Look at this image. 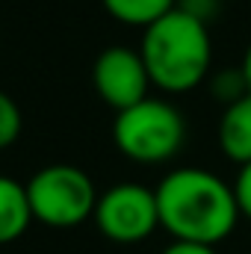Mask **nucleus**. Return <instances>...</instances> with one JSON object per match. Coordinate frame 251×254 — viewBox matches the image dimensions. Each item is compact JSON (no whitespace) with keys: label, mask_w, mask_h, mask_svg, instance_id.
<instances>
[{"label":"nucleus","mask_w":251,"mask_h":254,"mask_svg":"<svg viewBox=\"0 0 251 254\" xmlns=\"http://www.w3.org/2000/svg\"><path fill=\"white\" fill-rule=\"evenodd\" d=\"M160 228L178 243L219 246L228 240L240 222V204L234 184H225L207 169H175L157 184Z\"/></svg>","instance_id":"obj_1"},{"label":"nucleus","mask_w":251,"mask_h":254,"mask_svg":"<svg viewBox=\"0 0 251 254\" xmlns=\"http://www.w3.org/2000/svg\"><path fill=\"white\" fill-rule=\"evenodd\" d=\"M139 54L160 92L184 95L201 86L213 65L210 24L175 6L157 24L142 30Z\"/></svg>","instance_id":"obj_2"},{"label":"nucleus","mask_w":251,"mask_h":254,"mask_svg":"<svg viewBox=\"0 0 251 254\" xmlns=\"http://www.w3.org/2000/svg\"><path fill=\"white\" fill-rule=\"evenodd\" d=\"M113 142L127 160L139 166L169 163L187 142V122L175 104L148 95L145 101L116 113Z\"/></svg>","instance_id":"obj_3"},{"label":"nucleus","mask_w":251,"mask_h":254,"mask_svg":"<svg viewBox=\"0 0 251 254\" xmlns=\"http://www.w3.org/2000/svg\"><path fill=\"white\" fill-rule=\"evenodd\" d=\"M33 219L45 228H77L95 216L98 190L92 178L71 163H51L27 181Z\"/></svg>","instance_id":"obj_4"},{"label":"nucleus","mask_w":251,"mask_h":254,"mask_svg":"<svg viewBox=\"0 0 251 254\" xmlns=\"http://www.w3.org/2000/svg\"><path fill=\"white\" fill-rule=\"evenodd\" d=\"M92 219L110 243L136 246L160 228L157 192L133 181L116 184L98 195V207Z\"/></svg>","instance_id":"obj_5"},{"label":"nucleus","mask_w":251,"mask_h":254,"mask_svg":"<svg viewBox=\"0 0 251 254\" xmlns=\"http://www.w3.org/2000/svg\"><path fill=\"white\" fill-rule=\"evenodd\" d=\"M92 83H95L98 98L107 107H113L116 113L145 101L148 89L154 86L142 54L133 48H122V45L98 54V60L92 65Z\"/></svg>","instance_id":"obj_6"},{"label":"nucleus","mask_w":251,"mask_h":254,"mask_svg":"<svg viewBox=\"0 0 251 254\" xmlns=\"http://www.w3.org/2000/svg\"><path fill=\"white\" fill-rule=\"evenodd\" d=\"M216 136H219L222 154L231 163H237V166L251 163V95L225 107Z\"/></svg>","instance_id":"obj_7"},{"label":"nucleus","mask_w":251,"mask_h":254,"mask_svg":"<svg viewBox=\"0 0 251 254\" xmlns=\"http://www.w3.org/2000/svg\"><path fill=\"white\" fill-rule=\"evenodd\" d=\"M33 219L30 198H27V184L0 175V246H9L27 234Z\"/></svg>","instance_id":"obj_8"},{"label":"nucleus","mask_w":251,"mask_h":254,"mask_svg":"<svg viewBox=\"0 0 251 254\" xmlns=\"http://www.w3.org/2000/svg\"><path fill=\"white\" fill-rule=\"evenodd\" d=\"M101 3L119 24L139 30H148L178 6V0H101Z\"/></svg>","instance_id":"obj_9"},{"label":"nucleus","mask_w":251,"mask_h":254,"mask_svg":"<svg viewBox=\"0 0 251 254\" xmlns=\"http://www.w3.org/2000/svg\"><path fill=\"white\" fill-rule=\"evenodd\" d=\"M210 92H213V98L222 101L225 107H231V104H237L240 98L251 95L243 68H225V71H219V74L213 77V83H210Z\"/></svg>","instance_id":"obj_10"},{"label":"nucleus","mask_w":251,"mask_h":254,"mask_svg":"<svg viewBox=\"0 0 251 254\" xmlns=\"http://www.w3.org/2000/svg\"><path fill=\"white\" fill-rule=\"evenodd\" d=\"M21 127H24L21 107L15 104L12 95H6V92L0 89V151L12 148V145L21 139Z\"/></svg>","instance_id":"obj_11"},{"label":"nucleus","mask_w":251,"mask_h":254,"mask_svg":"<svg viewBox=\"0 0 251 254\" xmlns=\"http://www.w3.org/2000/svg\"><path fill=\"white\" fill-rule=\"evenodd\" d=\"M234 195H237V204H240V213L251 219V163L240 166V175L234 181Z\"/></svg>","instance_id":"obj_12"},{"label":"nucleus","mask_w":251,"mask_h":254,"mask_svg":"<svg viewBox=\"0 0 251 254\" xmlns=\"http://www.w3.org/2000/svg\"><path fill=\"white\" fill-rule=\"evenodd\" d=\"M178 6L189 12V15H195V18H201L204 24H210L216 15H219V9H222V0H178Z\"/></svg>","instance_id":"obj_13"},{"label":"nucleus","mask_w":251,"mask_h":254,"mask_svg":"<svg viewBox=\"0 0 251 254\" xmlns=\"http://www.w3.org/2000/svg\"><path fill=\"white\" fill-rule=\"evenodd\" d=\"M160 254H219L216 246H198V243H172L169 249H163Z\"/></svg>","instance_id":"obj_14"},{"label":"nucleus","mask_w":251,"mask_h":254,"mask_svg":"<svg viewBox=\"0 0 251 254\" xmlns=\"http://www.w3.org/2000/svg\"><path fill=\"white\" fill-rule=\"evenodd\" d=\"M243 74H246V83H249V92H251V42H249V48H246V57H243Z\"/></svg>","instance_id":"obj_15"}]
</instances>
